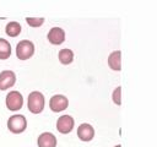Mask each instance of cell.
Wrapping results in <instances>:
<instances>
[{
  "label": "cell",
  "mask_w": 157,
  "mask_h": 147,
  "mask_svg": "<svg viewBox=\"0 0 157 147\" xmlns=\"http://www.w3.org/2000/svg\"><path fill=\"white\" fill-rule=\"evenodd\" d=\"M37 143L39 147H55L56 137L52 132H43L42 135H39Z\"/></svg>",
  "instance_id": "obj_10"
},
{
  "label": "cell",
  "mask_w": 157,
  "mask_h": 147,
  "mask_svg": "<svg viewBox=\"0 0 157 147\" xmlns=\"http://www.w3.org/2000/svg\"><path fill=\"white\" fill-rule=\"evenodd\" d=\"M120 58H121V53L120 50H114L109 58H108V65L112 70H115V71H119L121 69V65H120Z\"/></svg>",
  "instance_id": "obj_11"
},
{
  "label": "cell",
  "mask_w": 157,
  "mask_h": 147,
  "mask_svg": "<svg viewBox=\"0 0 157 147\" xmlns=\"http://www.w3.org/2000/svg\"><path fill=\"white\" fill-rule=\"evenodd\" d=\"M74 127V119L70 115H61L56 121V129L61 134H69Z\"/></svg>",
  "instance_id": "obj_6"
},
{
  "label": "cell",
  "mask_w": 157,
  "mask_h": 147,
  "mask_svg": "<svg viewBox=\"0 0 157 147\" xmlns=\"http://www.w3.org/2000/svg\"><path fill=\"white\" fill-rule=\"evenodd\" d=\"M58 58H59V60H60L61 64L69 65V64H71L72 60H74V53H72V50H70V49H61V50L59 51Z\"/></svg>",
  "instance_id": "obj_12"
},
{
  "label": "cell",
  "mask_w": 157,
  "mask_h": 147,
  "mask_svg": "<svg viewBox=\"0 0 157 147\" xmlns=\"http://www.w3.org/2000/svg\"><path fill=\"white\" fill-rule=\"evenodd\" d=\"M48 40L54 44V45H58V44H61L64 40H65V32L63 28L60 27H53L49 33H48Z\"/></svg>",
  "instance_id": "obj_8"
},
{
  "label": "cell",
  "mask_w": 157,
  "mask_h": 147,
  "mask_svg": "<svg viewBox=\"0 0 157 147\" xmlns=\"http://www.w3.org/2000/svg\"><path fill=\"white\" fill-rule=\"evenodd\" d=\"M26 21L31 27H40L44 22V18L43 17H27Z\"/></svg>",
  "instance_id": "obj_15"
},
{
  "label": "cell",
  "mask_w": 157,
  "mask_h": 147,
  "mask_svg": "<svg viewBox=\"0 0 157 147\" xmlns=\"http://www.w3.org/2000/svg\"><path fill=\"white\" fill-rule=\"evenodd\" d=\"M114 147H121V146H120V145H117V146H114Z\"/></svg>",
  "instance_id": "obj_17"
},
{
  "label": "cell",
  "mask_w": 157,
  "mask_h": 147,
  "mask_svg": "<svg viewBox=\"0 0 157 147\" xmlns=\"http://www.w3.org/2000/svg\"><path fill=\"white\" fill-rule=\"evenodd\" d=\"M15 82H16V75L12 71L5 70L0 74V91H5L12 87Z\"/></svg>",
  "instance_id": "obj_7"
},
{
  "label": "cell",
  "mask_w": 157,
  "mask_h": 147,
  "mask_svg": "<svg viewBox=\"0 0 157 147\" xmlns=\"http://www.w3.org/2000/svg\"><path fill=\"white\" fill-rule=\"evenodd\" d=\"M120 92H121V87L118 86L114 91H113V102L117 104V105H120L121 104V99H120Z\"/></svg>",
  "instance_id": "obj_16"
},
{
  "label": "cell",
  "mask_w": 157,
  "mask_h": 147,
  "mask_svg": "<svg viewBox=\"0 0 157 147\" xmlns=\"http://www.w3.org/2000/svg\"><path fill=\"white\" fill-rule=\"evenodd\" d=\"M69 105V102H67V98L63 94H55L50 98V102H49V107L55 113H59V111H63L67 108Z\"/></svg>",
  "instance_id": "obj_5"
},
{
  "label": "cell",
  "mask_w": 157,
  "mask_h": 147,
  "mask_svg": "<svg viewBox=\"0 0 157 147\" xmlns=\"http://www.w3.org/2000/svg\"><path fill=\"white\" fill-rule=\"evenodd\" d=\"M27 105H28V109L31 113H33V114L42 113V110L44 109V96L38 91H33L28 96Z\"/></svg>",
  "instance_id": "obj_1"
},
{
  "label": "cell",
  "mask_w": 157,
  "mask_h": 147,
  "mask_svg": "<svg viewBox=\"0 0 157 147\" xmlns=\"http://www.w3.org/2000/svg\"><path fill=\"white\" fill-rule=\"evenodd\" d=\"M10 55H11V45H10V43L6 39L0 38V59L5 60V59L10 58Z\"/></svg>",
  "instance_id": "obj_13"
},
{
  "label": "cell",
  "mask_w": 157,
  "mask_h": 147,
  "mask_svg": "<svg viewBox=\"0 0 157 147\" xmlns=\"http://www.w3.org/2000/svg\"><path fill=\"white\" fill-rule=\"evenodd\" d=\"M7 127L11 132L13 134H21L26 130L27 127V120L23 115L21 114H16V115H12L9 121H7Z\"/></svg>",
  "instance_id": "obj_2"
},
{
  "label": "cell",
  "mask_w": 157,
  "mask_h": 147,
  "mask_svg": "<svg viewBox=\"0 0 157 147\" xmlns=\"http://www.w3.org/2000/svg\"><path fill=\"white\" fill-rule=\"evenodd\" d=\"M5 32L10 37H16L21 32V24L18 22H15V21L13 22H9L6 24V27H5Z\"/></svg>",
  "instance_id": "obj_14"
},
{
  "label": "cell",
  "mask_w": 157,
  "mask_h": 147,
  "mask_svg": "<svg viewBox=\"0 0 157 147\" xmlns=\"http://www.w3.org/2000/svg\"><path fill=\"white\" fill-rule=\"evenodd\" d=\"M34 53V45L31 40L23 39L21 40L16 47V55L20 60H27L29 59Z\"/></svg>",
  "instance_id": "obj_3"
},
{
  "label": "cell",
  "mask_w": 157,
  "mask_h": 147,
  "mask_svg": "<svg viewBox=\"0 0 157 147\" xmlns=\"http://www.w3.org/2000/svg\"><path fill=\"white\" fill-rule=\"evenodd\" d=\"M77 136L82 141H91L94 136V129L90 124H81L77 129Z\"/></svg>",
  "instance_id": "obj_9"
},
{
  "label": "cell",
  "mask_w": 157,
  "mask_h": 147,
  "mask_svg": "<svg viewBox=\"0 0 157 147\" xmlns=\"http://www.w3.org/2000/svg\"><path fill=\"white\" fill-rule=\"evenodd\" d=\"M23 105V97L20 92L17 91H11L10 93H7L6 96V107L7 109L16 111L20 110Z\"/></svg>",
  "instance_id": "obj_4"
}]
</instances>
